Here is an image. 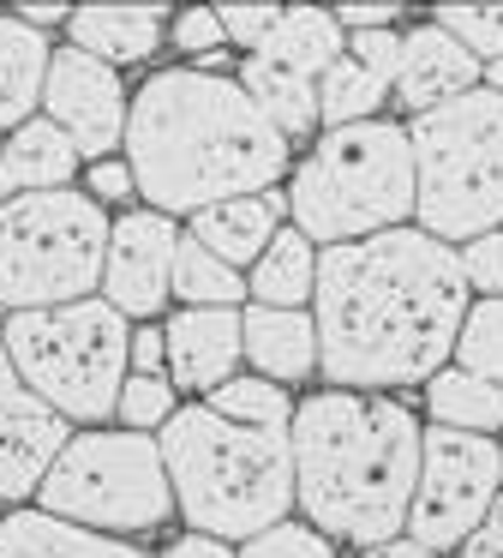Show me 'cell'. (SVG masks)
<instances>
[{
    "instance_id": "9c48e42d",
    "label": "cell",
    "mask_w": 503,
    "mask_h": 558,
    "mask_svg": "<svg viewBox=\"0 0 503 558\" xmlns=\"http://www.w3.org/2000/svg\"><path fill=\"white\" fill-rule=\"evenodd\" d=\"M36 510L60 522H78L96 534H144L162 529L174 493H168V469L150 433H126V426H84L66 438L54 457L48 481L36 486Z\"/></svg>"
},
{
    "instance_id": "4fadbf2b",
    "label": "cell",
    "mask_w": 503,
    "mask_h": 558,
    "mask_svg": "<svg viewBox=\"0 0 503 558\" xmlns=\"http://www.w3.org/2000/svg\"><path fill=\"white\" fill-rule=\"evenodd\" d=\"M174 246H180L174 217H156V210H126L120 222H108L102 301L114 306L120 318H144V325H150V318L168 306Z\"/></svg>"
},
{
    "instance_id": "5b68a950",
    "label": "cell",
    "mask_w": 503,
    "mask_h": 558,
    "mask_svg": "<svg viewBox=\"0 0 503 558\" xmlns=\"http://www.w3.org/2000/svg\"><path fill=\"white\" fill-rule=\"evenodd\" d=\"M287 217L311 246H347L366 234L407 229V217H414L407 126L359 121L323 133L287 181Z\"/></svg>"
},
{
    "instance_id": "cb8c5ba5",
    "label": "cell",
    "mask_w": 503,
    "mask_h": 558,
    "mask_svg": "<svg viewBox=\"0 0 503 558\" xmlns=\"http://www.w3.org/2000/svg\"><path fill=\"white\" fill-rule=\"evenodd\" d=\"M426 409L438 414V426L491 438L503 426V385H486V378H467L455 366H443V373L426 378Z\"/></svg>"
},
{
    "instance_id": "1f68e13d",
    "label": "cell",
    "mask_w": 503,
    "mask_h": 558,
    "mask_svg": "<svg viewBox=\"0 0 503 558\" xmlns=\"http://www.w3.org/2000/svg\"><path fill=\"white\" fill-rule=\"evenodd\" d=\"M275 19H282V7L275 0H228V7H216V25H222V43H240V49H258L263 37L275 31Z\"/></svg>"
},
{
    "instance_id": "8d00e7d4",
    "label": "cell",
    "mask_w": 503,
    "mask_h": 558,
    "mask_svg": "<svg viewBox=\"0 0 503 558\" xmlns=\"http://www.w3.org/2000/svg\"><path fill=\"white\" fill-rule=\"evenodd\" d=\"M330 19L347 31H390V19H402V7L395 0H347V7H330Z\"/></svg>"
},
{
    "instance_id": "e0dca14e",
    "label": "cell",
    "mask_w": 503,
    "mask_h": 558,
    "mask_svg": "<svg viewBox=\"0 0 503 558\" xmlns=\"http://www.w3.org/2000/svg\"><path fill=\"white\" fill-rule=\"evenodd\" d=\"M162 19L168 7H120V0H96V7H72L66 19V49L90 54L102 66H132V61H150L162 49Z\"/></svg>"
},
{
    "instance_id": "2e32d148",
    "label": "cell",
    "mask_w": 503,
    "mask_h": 558,
    "mask_svg": "<svg viewBox=\"0 0 503 558\" xmlns=\"http://www.w3.org/2000/svg\"><path fill=\"white\" fill-rule=\"evenodd\" d=\"M66 438H72V426L54 409H42L36 397L12 402L0 414V498H36V486L48 481Z\"/></svg>"
},
{
    "instance_id": "e575fe53",
    "label": "cell",
    "mask_w": 503,
    "mask_h": 558,
    "mask_svg": "<svg viewBox=\"0 0 503 558\" xmlns=\"http://www.w3.org/2000/svg\"><path fill=\"white\" fill-rule=\"evenodd\" d=\"M216 43H222V25H216V7H186V13L174 19V49H186V54H210Z\"/></svg>"
},
{
    "instance_id": "74e56055",
    "label": "cell",
    "mask_w": 503,
    "mask_h": 558,
    "mask_svg": "<svg viewBox=\"0 0 503 558\" xmlns=\"http://www.w3.org/2000/svg\"><path fill=\"white\" fill-rule=\"evenodd\" d=\"M162 366H168V349H162V325H144V330H132V349H126V373H138V378H162Z\"/></svg>"
},
{
    "instance_id": "b9f144b4",
    "label": "cell",
    "mask_w": 503,
    "mask_h": 558,
    "mask_svg": "<svg viewBox=\"0 0 503 558\" xmlns=\"http://www.w3.org/2000/svg\"><path fill=\"white\" fill-rule=\"evenodd\" d=\"M359 558H438V553H426V546H414L407 534H395V541H383V546H366Z\"/></svg>"
},
{
    "instance_id": "ba28073f",
    "label": "cell",
    "mask_w": 503,
    "mask_h": 558,
    "mask_svg": "<svg viewBox=\"0 0 503 558\" xmlns=\"http://www.w3.org/2000/svg\"><path fill=\"white\" fill-rule=\"evenodd\" d=\"M108 210L84 186L24 193L0 205V306H72L102 289Z\"/></svg>"
},
{
    "instance_id": "277c9868",
    "label": "cell",
    "mask_w": 503,
    "mask_h": 558,
    "mask_svg": "<svg viewBox=\"0 0 503 558\" xmlns=\"http://www.w3.org/2000/svg\"><path fill=\"white\" fill-rule=\"evenodd\" d=\"M156 450H162L168 493L192 522V534L252 541L294 510L287 433H252V426L216 421L204 402H186L156 426Z\"/></svg>"
},
{
    "instance_id": "f546056e",
    "label": "cell",
    "mask_w": 503,
    "mask_h": 558,
    "mask_svg": "<svg viewBox=\"0 0 503 558\" xmlns=\"http://www.w3.org/2000/svg\"><path fill=\"white\" fill-rule=\"evenodd\" d=\"M114 414H120V426H126V433H150L156 438V426L174 414V385H168V378L126 373V385H120V397H114Z\"/></svg>"
},
{
    "instance_id": "484cf974",
    "label": "cell",
    "mask_w": 503,
    "mask_h": 558,
    "mask_svg": "<svg viewBox=\"0 0 503 558\" xmlns=\"http://www.w3.org/2000/svg\"><path fill=\"white\" fill-rule=\"evenodd\" d=\"M383 97H390V85L383 78H371L359 61H347V49L330 61V73L318 78V121L330 126H359L371 121V114L383 109Z\"/></svg>"
},
{
    "instance_id": "9a60e30c",
    "label": "cell",
    "mask_w": 503,
    "mask_h": 558,
    "mask_svg": "<svg viewBox=\"0 0 503 558\" xmlns=\"http://www.w3.org/2000/svg\"><path fill=\"white\" fill-rule=\"evenodd\" d=\"M395 97L407 114H431L443 102L479 90V61L455 37H443L438 25H414L402 37V66H395Z\"/></svg>"
},
{
    "instance_id": "4dcf8cb0",
    "label": "cell",
    "mask_w": 503,
    "mask_h": 558,
    "mask_svg": "<svg viewBox=\"0 0 503 558\" xmlns=\"http://www.w3.org/2000/svg\"><path fill=\"white\" fill-rule=\"evenodd\" d=\"M234 558H335V546L318 529H306V522H275V529L252 534Z\"/></svg>"
},
{
    "instance_id": "6da1fadb",
    "label": "cell",
    "mask_w": 503,
    "mask_h": 558,
    "mask_svg": "<svg viewBox=\"0 0 503 558\" xmlns=\"http://www.w3.org/2000/svg\"><path fill=\"white\" fill-rule=\"evenodd\" d=\"M318 366L335 390H395L443 373L467 313L455 246L419 229L366 234L318 253L311 282Z\"/></svg>"
},
{
    "instance_id": "8992f818",
    "label": "cell",
    "mask_w": 503,
    "mask_h": 558,
    "mask_svg": "<svg viewBox=\"0 0 503 558\" xmlns=\"http://www.w3.org/2000/svg\"><path fill=\"white\" fill-rule=\"evenodd\" d=\"M414 150V217L431 241H479L503 229V97L467 90L407 126Z\"/></svg>"
},
{
    "instance_id": "83f0119b",
    "label": "cell",
    "mask_w": 503,
    "mask_h": 558,
    "mask_svg": "<svg viewBox=\"0 0 503 558\" xmlns=\"http://www.w3.org/2000/svg\"><path fill=\"white\" fill-rule=\"evenodd\" d=\"M450 354H455V373L503 385V301H467Z\"/></svg>"
},
{
    "instance_id": "f35d334b",
    "label": "cell",
    "mask_w": 503,
    "mask_h": 558,
    "mask_svg": "<svg viewBox=\"0 0 503 558\" xmlns=\"http://www.w3.org/2000/svg\"><path fill=\"white\" fill-rule=\"evenodd\" d=\"M462 558H503V493L491 498V510L479 517V529L462 541Z\"/></svg>"
},
{
    "instance_id": "4316f807",
    "label": "cell",
    "mask_w": 503,
    "mask_h": 558,
    "mask_svg": "<svg viewBox=\"0 0 503 558\" xmlns=\"http://www.w3.org/2000/svg\"><path fill=\"white\" fill-rule=\"evenodd\" d=\"M204 409L216 421L252 426V433H287V421H294V402L282 397V385H270V378H240V373L228 385H216L204 397Z\"/></svg>"
},
{
    "instance_id": "ffe728a7",
    "label": "cell",
    "mask_w": 503,
    "mask_h": 558,
    "mask_svg": "<svg viewBox=\"0 0 503 558\" xmlns=\"http://www.w3.org/2000/svg\"><path fill=\"white\" fill-rule=\"evenodd\" d=\"M72 174H78V150L42 114H30L0 138V205L24 193H60V186H72Z\"/></svg>"
},
{
    "instance_id": "ac0fdd59",
    "label": "cell",
    "mask_w": 503,
    "mask_h": 558,
    "mask_svg": "<svg viewBox=\"0 0 503 558\" xmlns=\"http://www.w3.org/2000/svg\"><path fill=\"white\" fill-rule=\"evenodd\" d=\"M240 361H252V378L294 385L318 366V330L311 313H282V306H246L240 313Z\"/></svg>"
},
{
    "instance_id": "7bdbcfd3",
    "label": "cell",
    "mask_w": 503,
    "mask_h": 558,
    "mask_svg": "<svg viewBox=\"0 0 503 558\" xmlns=\"http://www.w3.org/2000/svg\"><path fill=\"white\" fill-rule=\"evenodd\" d=\"M12 402H24V385H19V373H12L7 349H0V414H7Z\"/></svg>"
},
{
    "instance_id": "8fae6325",
    "label": "cell",
    "mask_w": 503,
    "mask_h": 558,
    "mask_svg": "<svg viewBox=\"0 0 503 558\" xmlns=\"http://www.w3.org/2000/svg\"><path fill=\"white\" fill-rule=\"evenodd\" d=\"M347 49L330 7H282L275 31L240 61V90L258 102V114L282 138H299L318 126V78Z\"/></svg>"
},
{
    "instance_id": "3957f363",
    "label": "cell",
    "mask_w": 503,
    "mask_h": 558,
    "mask_svg": "<svg viewBox=\"0 0 503 558\" xmlns=\"http://www.w3.org/2000/svg\"><path fill=\"white\" fill-rule=\"evenodd\" d=\"M414 409L371 390H318L294 402L287 450H294V505L306 529L347 546H383L407 529L419 474Z\"/></svg>"
},
{
    "instance_id": "7402d4cb",
    "label": "cell",
    "mask_w": 503,
    "mask_h": 558,
    "mask_svg": "<svg viewBox=\"0 0 503 558\" xmlns=\"http://www.w3.org/2000/svg\"><path fill=\"white\" fill-rule=\"evenodd\" d=\"M48 37L30 31L24 19L0 13V138L12 126H24L42 102V78H48Z\"/></svg>"
},
{
    "instance_id": "7a4b0ae2",
    "label": "cell",
    "mask_w": 503,
    "mask_h": 558,
    "mask_svg": "<svg viewBox=\"0 0 503 558\" xmlns=\"http://www.w3.org/2000/svg\"><path fill=\"white\" fill-rule=\"evenodd\" d=\"M126 169L132 193L156 217H198L222 198L270 193L287 169V138L228 73H150L126 102Z\"/></svg>"
},
{
    "instance_id": "d4e9b609",
    "label": "cell",
    "mask_w": 503,
    "mask_h": 558,
    "mask_svg": "<svg viewBox=\"0 0 503 558\" xmlns=\"http://www.w3.org/2000/svg\"><path fill=\"white\" fill-rule=\"evenodd\" d=\"M168 301H180V306H228V313H234V306L246 301V277L228 270L222 258H210L192 234H180L174 277H168Z\"/></svg>"
},
{
    "instance_id": "ab89813d",
    "label": "cell",
    "mask_w": 503,
    "mask_h": 558,
    "mask_svg": "<svg viewBox=\"0 0 503 558\" xmlns=\"http://www.w3.org/2000/svg\"><path fill=\"white\" fill-rule=\"evenodd\" d=\"M162 558H234V546H228V541H210V534H180V541L168 546Z\"/></svg>"
},
{
    "instance_id": "5bb4252c",
    "label": "cell",
    "mask_w": 503,
    "mask_h": 558,
    "mask_svg": "<svg viewBox=\"0 0 503 558\" xmlns=\"http://www.w3.org/2000/svg\"><path fill=\"white\" fill-rule=\"evenodd\" d=\"M162 349H168V366H162L168 385L210 397L240 366V313H228V306H180L162 325Z\"/></svg>"
},
{
    "instance_id": "d590c367",
    "label": "cell",
    "mask_w": 503,
    "mask_h": 558,
    "mask_svg": "<svg viewBox=\"0 0 503 558\" xmlns=\"http://www.w3.org/2000/svg\"><path fill=\"white\" fill-rule=\"evenodd\" d=\"M84 193L96 198V205H120V198H132V169L120 157H102V162H90V174H84Z\"/></svg>"
},
{
    "instance_id": "f1b7e54d",
    "label": "cell",
    "mask_w": 503,
    "mask_h": 558,
    "mask_svg": "<svg viewBox=\"0 0 503 558\" xmlns=\"http://www.w3.org/2000/svg\"><path fill=\"white\" fill-rule=\"evenodd\" d=\"M431 25L443 31V37H455L467 54H474L479 66L503 61V7H479V0H443L438 13H431Z\"/></svg>"
},
{
    "instance_id": "d6a6232c",
    "label": "cell",
    "mask_w": 503,
    "mask_h": 558,
    "mask_svg": "<svg viewBox=\"0 0 503 558\" xmlns=\"http://www.w3.org/2000/svg\"><path fill=\"white\" fill-rule=\"evenodd\" d=\"M455 258H462V282H467V289H479L486 301H503V229L467 241Z\"/></svg>"
},
{
    "instance_id": "7c38bea8",
    "label": "cell",
    "mask_w": 503,
    "mask_h": 558,
    "mask_svg": "<svg viewBox=\"0 0 503 558\" xmlns=\"http://www.w3.org/2000/svg\"><path fill=\"white\" fill-rule=\"evenodd\" d=\"M42 121L60 126L72 138V150L90 162L114 157L126 138V85L114 66L90 61L78 49H54L48 54V78H42Z\"/></svg>"
},
{
    "instance_id": "d6986e66",
    "label": "cell",
    "mask_w": 503,
    "mask_h": 558,
    "mask_svg": "<svg viewBox=\"0 0 503 558\" xmlns=\"http://www.w3.org/2000/svg\"><path fill=\"white\" fill-rule=\"evenodd\" d=\"M282 210H287V193H246V198H222V205H210V210H198L192 217V241L204 246L210 258H222L228 270H240V265H258V253L275 241V222H282Z\"/></svg>"
},
{
    "instance_id": "52a82bcc",
    "label": "cell",
    "mask_w": 503,
    "mask_h": 558,
    "mask_svg": "<svg viewBox=\"0 0 503 558\" xmlns=\"http://www.w3.org/2000/svg\"><path fill=\"white\" fill-rule=\"evenodd\" d=\"M0 349H7L24 397L54 409L66 426H102L126 385L132 330L102 294H90L72 306L12 313L0 330Z\"/></svg>"
},
{
    "instance_id": "836d02e7",
    "label": "cell",
    "mask_w": 503,
    "mask_h": 558,
    "mask_svg": "<svg viewBox=\"0 0 503 558\" xmlns=\"http://www.w3.org/2000/svg\"><path fill=\"white\" fill-rule=\"evenodd\" d=\"M347 61H359L371 78L395 85V66H402V31H354L347 37Z\"/></svg>"
},
{
    "instance_id": "30bf717a",
    "label": "cell",
    "mask_w": 503,
    "mask_h": 558,
    "mask_svg": "<svg viewBox=\"0 0 503 558\" xmlns=\"http://www.w3.org/2000/svg\"><path fill=\"white\" fill-rule=\"evenodd\" d=\"M503 493V445L455 426L419 433V474H414V505H407V541L443 553L462 546Z\"/></svg>"
},
{
    "instance_id": "44dd1931",
    "label": "cell",
    "mask_w": 503,
    "mask_h": 558,
    "mask_svg": "<svg viewBox=\"0 0 503 558\" xmlns=\"http://www.w3.org/2000/svg\"><path fill=\"white\" fill-rule=\"evenodd\" d=\"M0 558H150V553L114 541V534L60 522L36 505H19V510L0 517Z\"/></svg>"
},
{
    "instance_id": "60d3db41",
    "label": "cell",
    "mask_w": 503,
    "mask_h": 558,
    "mask_svg": "<svg viewBox=\"0 0 503 558\" xmlns=\"http://www.w3.org/2000/svg\"><path fill=\"white\" fill-rule=\"evenodd\" d=\"M12 19H24L30 31H48V25H66L72 7H60V0H36V7H30V0H24V7H19Z\"/></svg>"
},
{
    "instance_id": "603a6c76",
    "label": "cell",
    "mask_w": 503,
    "mask_h": 558,
    "mask_svg": "<svg viewBox=\"0 0 503 558\" xmlns=\"http://www.w3.org/2000/svg\"><path fill=\"white\" fill-rule=\"evenodd\" d=\"M311 282H318V246L299 229H275V241L258 253L246 277V294L258 306H282V313H306Z\"/></svg>"
}]
</instances>
